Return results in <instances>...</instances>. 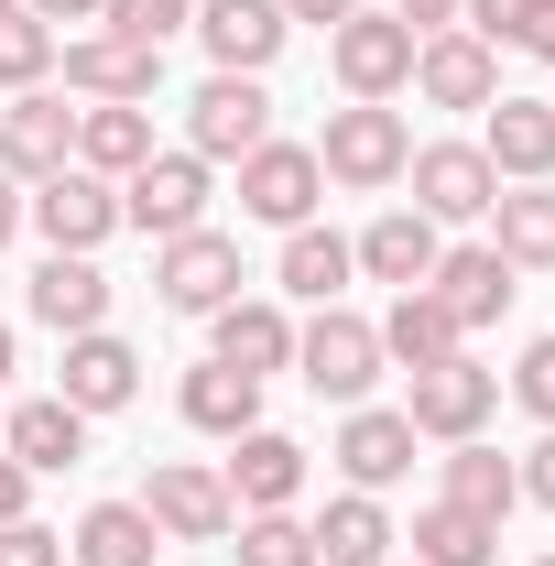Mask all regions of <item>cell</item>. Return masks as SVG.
<instances>
[{
	"instance_id": "cell-1",
	"label": "cell",
	"mask_w": 555,
	"mask_h": 566,
	"mask_svg": "<svg viewBox=\"0 0 555 566\" xmlns=\"http://www.w3.org/2000/svg\"><path fill=\"white\" fill-rule=\"evenodd\" d=\"M404 164H415L404 109H381V98H348V109H327V142H316V175H327V186L370 197V186H392Z\"/></svg>"
},
{
	"instance_id": "cell-2",
	"label": "cell",
	"mask_w": 555,
	"mask_h": 566,
	"mask_svg": "<svg viewBox=\"0 0 555 566\" xmlns=\"http://www.w3.org/2000/svg\"><path fill=\"white\" fill-rule=\"evenodd\" d=\"M294 370H305V392L359 403V392L381 381V327L348 316V305H316V327H294Z\"/></svg>"
},
{
	"instance_id": "cell-3",
	"label": "cell",
	"mask_w": 555,
	"mask_h": 566,
	"mask_svg": "<svg viewBox=\"0 0 555 566\" xmlns=\"http://www.w3.org/2000/svg\"><path fill=\"white\" fill-rule=\"evenodd\" d=\"M415 22H392V11H348L338 33H327V66H338L348 98H392V87H415Z\"/></svg>"
},
{
	"instance_id": "cell-4",
	"label": "cell",
	"mask_w": 555,
	"mask_h": 566,
	"mask_svg": "<svg viewBox=\"0 0 555 566\" xmlns=\"http://www.w3.org/2000/svg\"><path fill=\"white\" fill-rule=\"evenodd\" d=\"M121 229H153V240H186L208 229V164L197 153H153L121 175Z\"/></svg>"
},
{
	"instance_id": "cell-5",
	"label": "cell",
	"mask_w": 555,
	"mask_h": 566,
	"mask_svg": "<svg viewBox=\"0 0 555 566\" xmlns=\"http://www.w3.org/2000/svg\"><path fill=\"white\" fill-rule=\"evenodd\" d=\"M262 142H273L262 76H208V87L186 98V153H197V164H240V153H262Z\"/></svg>"
},
{
	"instance_id": "cell-6",
	"label": "cell",
	"mask_w": 555,
	"mask_h": 566,
	"mask_svg": "<svg viewBox=\"0 0 555 566\" xmlns=\"http://www.w3.org/2000/svg\"><path fill=\"white\" fill-rule=\"evenodd\" d=\"M490 403H501V370H480V359H436V370H415V403H404V424L415 436H436V447H469L490 424Z\"/></svg>"
},
{
	"instance_id": "cell-7",
	"label": "cell",
	"mask_w": 555,
	"mask_h": 566,
	"mask_svg": "<svg viewBox=\"0 0 555 566\" xmlns=\"http://www.w3.org/2000/svg\"><path fill=\"white\" fill-rule=\"evenodd\" d=\"M142 512H153V534L164 545H218L240 512H229V480L218 469H197V458H164L153 480H142Z\"/></svg>"
},
{
	"instance_id": "cell-8",
	"label": "cell",
	"mask_w": 555,
	"mask_h": 566,
	"mask_svg": "<svg viewBox=\"0 0 555 566\" xmlns=\"http://www.w3.org/2000/svg\"><path fill=\"white\" fill-rule=\"evenodd\" d=\"M153 294H164L175 316H218V305L240 294V240H229V229L164 240V251H153Z\"/></svg>"
},
{
	"instance_id": "cell-9",
	"label": "cell",
	"mask_w": 555,
	"mask_h": 566,
	"mask_svg": "<svg viewBox=\"0 0 555 566\" xmlns=\"http://www.w3.org/2000/svg\"><path fill=\"white\" fill-rule=\"evenodd\" d=\"M22 218H33L55 251H87V262H98V240L121 229V186H109V175H87V164H66V175H44V186L22 197Z\"/></svg>"
},
{
	"instance_id": "cell-10",
	"label": "cell",
	"mask_w": 555,
	"mask_h": 566,
	"mask_svg": "<svg viewBox=\"0 0 555 566\" xmlns=\"http://www.w3.org/2000/svg\"><path fill=\"white\" fill-rule=\"evenodd\" d=\"M316 197H327L316 142H262V153H240V208L262 218V229H305Z\"/></svg>"
},
{
	"instance_id": "cell-11",
	"label": "cell",
	"mask_w": 555,
	"mask_h": 566,
	"mask_svg": "<svg viewBox=\"0 0 555 566\" xmlns=\"http://www.w3.org/2000/svg\"><path fill=\"white\" fill-rule=\"evenodd\" d=\"M66 164H76V109L44 98V87H22V98L0 109V175H11V186H44V175H66Z\"/></svg>"
},
{
	"instance_id": "cell-12",
	"label": "cell",
	"mask_w": 555,
	"mask_h": 566,
	"mask_svg": "<svg viewBox=\"0 0 555 566\" xmlns=\"http://www.w3.org/2000/svg\"><path fill=\"white\" fill-rule=\"evenodd\" d=\"M404 175H415V208L436 218V229H447V218H490V197H501V175H490L480 142H425Z\"/></svg>"
},
{
	"instance_id": "cell-13",
	"label": "cell",
	"mask_w": 555,
	"mask_h": 566,
	"mask_svg": "<svg viewBox=\"0 0 555 566\" xmlns=\"http://www.w3.org/2000/svg\"><path fill=\"white\" fill-rule=\"evenodd\" d=\"M283 0H197V44L218 55V76H262L283 55Z\"/></svg>"
},
{
	"instance_id": "cell-14",
	"label": "cell",
	"mask_w": 555,
	"mask_h": 566,
	"mask_svg": "<svg viewBox=\"0 0 555 566\" xmlns=\"http://www.w3.org/2000/svg\"><path fill=\"white\" fill-rule=\"evenodd\" d=\"M415 87L436 98V109H490V98H501V55H490L480 33L447 22V33H425V44H415Z\"/></svg>"
},
{
	"instance_id": "cell-15",
	"label": "cell",
	"mask_w": 555,
	"mask_h": 566,
	"mask_svg": "<svg viewBox=\"0 0 555 566\" xmlns=\"http://www.w3.org/2000/svg\"><path fill=\"white\" fill-rule=\"evenodd\" d=\"M490 175H512V186H555V98H490Z\"/></svg>"
},
{
	"instance_id": "cell-16",
	"label": "cell",
	"mask_w": 555,
	"mask_h": 566,
	"mask_svg": "<svg viewBox=\"0 0 555 566\" xmlns=\"http://www.w3.org/2000/svg\"><path fill=\"white\" fill-rule=\"evenodd\" d=\"M240 458H229V512H294L305 491V447L273 436V424H251V436H229Z\"/></svg>"
},
{
	"instance_id": "cell-17",
	"label": "cell",
	"mask_w": 555,
	"mask_h": 566,
	"mask_svg": "<svg viewBox=\"0 0 555 566\" xmlns=\"http://www.w3.org/2000/svg\"><path fill=\"white\" fill-rule=\"evenodd\" d=\"M415 424L404 415H381V403H348V424H338V469H348V491H392L404 469H415Z\"/></svg>"
},
{
	"instance_id": "cell-18",
	"label": "cell",
	"mask_w": 555,
	"mask_h": 566,
	"mask_svg": "<svg viewBox=\"0 0 555 566\" xmlns=\"http://www.w3.org/2000/svg\"><path fill=\"white\" fill-rule=\"evenodd\" d=\"M0 447H11L33 480H44V469H76V458H87V415H76L66 392H33V403L0 415Z\"/></svg>"
},
{
	"instance_id": "cell-19",
	"label": "cell",
	"mask_w": 555,
	"mask_h": 566,
	"mask_svg": "<svg viewBox=\"0 0 555 566\" xmlns=\"http://www.w3.org/2000/svg\"><path fill=\"white\" fill-rule=\"evenodd\" d=\"M33 316H44L55 338H87V327H109V273H98L87 251H44V273H33Z\"/></svg>"
},
{
	"instance_id": "cell-20",
	"label": "cell",
	"mask_w": 555,
	"mask_h": 566,
	"mask_svg": "<svg viewBox=\"0 0 555 566\" xmlns=\"http://www.w3.org/2000/svg\"><path fill=\"white\" fill-rule=\"evenodd\" d=\"M55 392H66L76 415H121V403L142 392V359H132V338H109V327L66 338V381H55Z\"/></svg>"
},
{
	"instance_id": "cell-21",
	"label": "cell",
	"mask_w": 555,
	"mask_h": 566,
	"mask_svg": "<svg viewBox=\"0 0 555 566\" xmlns=\"http://www.w3.org/2000/svg\"><path fill=\"white\" fill-rule=\"evenodd\" d=\"M348 251H359V273H370V283H392V294H404V283L436 273V251H447V240H436V218H425V208H381Z\"/></svg>"
},
{
	"instance_id": "cell-22",
	"label": "cell",
	"mask_w": 555,
	"mask_h": 566,
	"mask_svg": "<svg viewBox=\"0 0 555 566\" xmlns=\"http://www.w3.org/2000/svg\"><path fill=\"white\" fill-rule=\"evenodd\" d=\"M425 294L458 316V327H490L501 305H512V262L490 251V240H469V251H436V273H425Z\"/></svg>"
},
{
	"instance_id": "cell-23",
	"label": "cell",
	"mask_w": 555,
	"mask_h": 566,
	"mask_svg": "<svg viewBox=\"0 0 555 566\" xmlns=\"http://www.w3.org/2000/svg\"><path fill=\"white\" fill-rule=\"evenodd\" d=\"M55 55H66L76 98H153V87H164V55H142V44H121V33H76V44H55Z\"/></svg>"
},
{
	"instance_id": "cell-24",
	"label": "cell",
	"mask_w": 555,
	"mask_h": 566,
	"mask_svg": "<svg viewBox=\"0 0 555 566\" xmlns=\"http://www.w3.org/2000/svg\"><path fill=\"white\" fill-rule=\"evenodd\" d=\"M76 164L109 175V186H121L132 164H153V109H142V98H87V109H76Z\"/></svg>"
},
{
	"instance_id": "cell-25",
	"label": "cell",
	"mask_w": 555,
	"mask_h": 566,
	"mask_svg": "<svg viewBox=\"0 0 555 566\" xmlns=\"http://www.w3.org/2000/svg\"><path fill=\"white\" fill-rule=\"evenodd\" d=\"M218 359L251 370V381L294 370V316H283V305H251V294H229V305H218Z\"/></svg>"
},
{
	"instance_id": "cell-26",
	"label": "cell",
	"mask_w": 555,
	"mask_h": 566,
	"mask_svg": "<svg viewBox=\"0 0 555 566\" xmlns=\"http://www.w3.org/2000/svg\"><path fill=\"white\" fill-rule=\"evenodd\" d=\"M490 251L512 273H555V186H501L490 197Z\"/></svg>"
},
{
	"instance_id": "cell-27",
	"label": "cell",
	"mask_w": 555,
	"mask_h": 566,
	"mask_svg": "<svg viewBox=\"0 0 555 566\" xmlns=\"http://www.w3.org/2000/svg\"><path fill=\"white\" fill-rule=\"evenodd\" d=\"M469 349V327L425 294V283H404L392 294V316H381V359H404V370H436V359H458Z\"/></svg>"
},
{
	"instance_id": "cell-28",
	"label": "cell",
	"mask_w": 555,
	"mask_h": 566,
	"mask_svg": "<svg viewBox=\"0 0 555 566\" xmlns=\"http://www.w3.org/2000/svg\"><path fill=\"white\" fill-rule=\"evenodd\" d=\"M305 534H316V566H392V512H381V491L327 501Z\"/></svg>"
},
{
	"instance_id": "cell-29",
	"label": "cell",
	"mask_w": 555,
	"mask_h": 566,
	"mask_svg": "<svg viewBox=\"0 0 555 566\" xmlns=\"http://www.w3.org/2000/svg\"><path fill=\"white\" fill-rule=\"evenodd\" d=\"M175 403H186L197 436H251V424H262V381H251V370H229V359H197Z\"/></svg>"
},
{
	"instance_id": "cell-30",
	"label": "cell",
	"mask_w": 555,
	"mask_h": 566,
	"mask_svg": "<svg viewBox=\"0 0 555 566\" xmlns=\"http://www.w3.org/2000/svg\"><path fill=\"white\" fill-rule=\"evenodd\" d=\"M66 556H76V566H153V556H164V534H153V512H142V501H87Z\"/></svg>"
},
{
	"instance_id": "cell-31",
	"label": "cell",
	"mask_w": 555,
	"mask_h": 566,
	"mask_svg": "<svg viewBox=\"0 0 555 566\" xmlns=\"http://www.w3.org/2000/svg\"><path fill=\"white\" fill-rule=\"evenodd\" d=\"M490 556H501L490 512H458V501H425L415 512V566H490Z\"/></svg>"
},
{
	"instance_id": "cell-32",
	"label": "cell",
	"mask_w": 555,
	"mask_h": 566,
	"mask_svg": "<svg viewBox=\"0 0 555 566\" xmlns=\"http://www.w3.org/2000/svg\"><path fill=\"white\" fill-rule=\"evenodd\" d=\"M359 273V251H348L338 229H283V294H305V305H338V283Z\"/></svg>"
},
{
	"instance_id": "cell-33",
	"label": "cell",
	"mask_w": 555,
	"mask_h": 566,
	"mask_svg": "<svg viewBox=\"0 0 555 566\" xmlns=\"http://www.w3.org/2000/svg\"><path fill=\"white\" fill-rule=\"evenodd\" d=\"M447 501H458V512H490V523H501V512L523 501V469H512L501 447H480V436H469V447H447Z\"/></svg>"
},
{
	"instance_id": "cell-34",
	"label": "cell",
	"mask_w": 555,
	"mask_h": 566,
	"mask_svg": "<svg viewBox=\"0 0 555 566\" xmlns=\"http://www.w3.org/2000/svg\"><path fill=\"white\" fill-rule=\"evenodd\" d=\"M186 22H197V0H109V11H98V33H121V44H142V55H164Z\"/></svg>"
},
{
	"instance_id": "cell-35",
	"label": "cell",
	"mask_w": 555,
	"mask_h": 566,
	"mask_svg": "<svg viewBox=\"0 0 555 566\" xmlns=\"http://www.w3.org/2000/svg\"><path fill=\"white\" fill-rule=\"evenodd\" d=\"M55 66V22H33V11H0V87L22 98V87H44Z\"/></svg>"
},
{
	"instance_id": "cell-36",
	"label": "cell",
	"mask_w": 555,
	"mask_h": 566,
	"mask_svg": "<svg viewBox=\"0 0 555 566\" xmlns=\"http://www.w3.org/2000/svg\"><path fill=\"white\" fill-rule=\"evenodd\" d=\"M240 566H316V534L294 512H240Z\"/></svg>"
},
{
	"instance_id": "cell-37",
	"label": "cell",
	"mask_w": 555,
	"mask_h": 566,
	"mask_svg": "<svg viewBox=\"0 0 555 566\" xmlns=\"http://www.w3.org/2000/svg\"><path fill=\"white\" fill-rule=\"evenodd\" d=\"M0 566H66V534H44L22 512V523H0Z\"/></svg>"
},
{
	"instance_id": "cell-38",
	"label": "cell",
	"mask_w": 555,
	"mask_h": 566,
	"mask_svg": "<svg viewBox=\"0 0 555 566\" xmlns=\"http://www.w3.org/2000/svg\"><path fill=\"white\" fill-rule=\"evenodd\" d=\"M512 392H523V415H545V424H555V338H534V349H523Z\"/></svg>"
},
{
	"instance_id": "cell-39",
	"label": "cell",
	"mask_w": 555,
	"mask_h": 566,
	"mask_svg": "<svg viewBox=\"0 0 555 566\" xmlns=\"http://www.w3.org/2000/svg\"><path fill=\"white\" fill-rule=\"evenodd\" d=\"M501 44H523V55H545V66H555V0H523V11H512V33H501Z\"/></svg>"
},
{
	"instance_id": "cell-40",
	"label": "cell",
	"mask_w": 555,
	"mask_h": 566,
	"mask_svg": "<svg viewBox=\"0 0 555 566\" xmlns=\"http://www.w3.org/2000/svg\"><path fill=\"white\" fill-rule=\"evenodd\" d=\"M512 469H523V501H545V512H555V424H545V447L512 458Z\"/></svg>"
},
{
	"instance_id": "cell-41",
	"label": "cell",
	"mask_w": 555,
	"mask_h": 566,
	"mask_svg": "<svg viewBox=\"0 0 555 566\" xmlns=\"http://www.w3.org/2000/svg\"><path fill=\"white\" fill-rule=\"evenodd\" d=\"M22 512H33V469L0 447V523H22Z\"/></svg>"
},
{
	"instance_id": "cell-42",
	"label": "cell",
	"mask_w": 555,
	"mask_h": 566,
	"mask_svg": "<svg viewBox=\"0 0 555 566\" xmlns=\"http://www.w3.org/2000/svg\"><path fill=\"white\" fill-rule=\"evenodd\" d=\"M458 11H469V22H458V33H480V44H501V33H512V11H523V0H458Z\"/></svg>"
},
{
	"instance_id": "cell-43",
	"label": "cell",
	"mask_w": 555,
	"mask_h": 566,
	"mask_svg": "<svg viewBox=\"0 0 555 566\" xmlns=\"http://www.w3.org/2000/svg\"><path fill=\"white\" fill-rule=\"evenodd\" d=\"M392 22H415V33H447V22H458V0H392Z\"/></svg>"
},
{
	"instance_id": "cell-44",
	"label": "cell",
	"mask_w": 555,
	"mask_h": 566,
	"mask_svg": "<svg viewBox=\"0 0 555 566\" xmlns=\"http://www.w3.org/2000/svg\"><path fill=\"white\" fill-rule=\"evenodd\" d=\"M348 11H359V0H283V22H327V33H338Z\"/></svg>"
},
{
	"instance_id": "cell-45",
	"label": "cell",
	"mask_w": 555,
	"mask_h": 566,
	"mask_svg": "<svg viewBox=\"0 0 555 566\" xmlns=\"http://www.w3.org/2000/svg\"><path fill=\"white\" fill-rule=\"evenodd\" d=\"M22 11H33V22H98L109 0H22Z\"/></svg>"
},
{
	"instance_id": "cell-46",
	"label": "cell",
	"mask_w": 555,
	"mask_h": 566,
	"mask_svg": "<svg viewBox=\"0 0 555 566\" xmlns=\"http://www.w3.org/2000/svg\"><path fill=\"white\" fill-rule=\"evenodd\" d=\"M11 229H22V186L0 175V251H11Z\"/></svg>"
},
{
	"instance_id": "cell-47",
	"label": "cell",
	"mask_w": 555,
	"mask_h": 566,
	"mask_svg": "<svg viewBox=\"0 0 555 566\" xmlns=\"http://www.w3.org/2000/svg\"><path fill=\"white\" fill-rule=\"evenodd\" d=\"M0 381H11V327H0Z\"/></svg>"
},
{
	"instance_id": "cell-48",
	"label": "cell",
	"mask_w": 555,
	"mask_h": 566,
	"mask_svg": "<svg viewBox=\"0 0 555 566\" xmlns=\"http://www.w3.org/2000/svg\"><path fill=\"white\" fill-rule=\"evenodd\" d=\"M0 11H22V0H0Z\"/></svg>"
},
{
	"instance_id": "cell-49",
	"label": "cell",
	"mask_w": 555,
	"mask_h": 566,
	"mask_svg": "<svg viewBox=\"0 0 555 566\" xmlns=\"http://www.w3.org/2000/svg\"><path fill=\"white\" fill-rule=\"evenodd\" d=\"M534 566H555V556H534Z\"/></svg>"
},
{
	"instance_id": "cell-50",
	"label": "cell",
	"mask_w": 555,
	"mask_h": 566,
	"mask_svg": "<svg viewBox=\"0 0 555 566\" xmlns=\"http://www.w3.org/2000/svg\"><path fill=\"white\" fill-rule=\"evenodd\" d=\"M0 415H11V403H0Z\"/></svg>"
}]
</instances>
